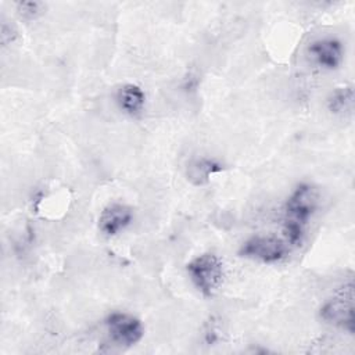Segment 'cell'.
I'll use <instances>...</instances> for the list:
<instances>
[{
	"label": "cell",
	"instance_id": "cell-1",
	"mask_svg": "<svg viewBox=\"0 0 355 355\" xmlns=\"http://www.w3.org/2000/svg\"><path fill=\"white\" fill-rule=\"evenodd\" d=\"M319 207V191L311 183H300L284 204L283 239L290 247H300L305 239L306 226Z\"/></svg>",
	"mask_w": 355,
	"mask_h": 355
},
{
	"label": "cell",
	"instance_id": "cell-2",
	"mask_svg": "<svg viewBox=\"0 0 355 355\" xmlns=\"http://www.w3.org/2000/svg\"><path fill=\"white\" fill-rule=\"evenodd\" d=\"M186 272L194 287L205 298H211L219 291L225 277L223 262L214 252H202L194 257L187 262Z\"/></svg>",
	"mask_w": 355,
	"mask_h": 355
},
{
	"label": "cell",
	"instance_id": "cell-3",
	"mask_svg": "<svg viewBox=\"0 0 355 355\" xmlns=\"http://www.w3.org/2000/svg\"><path fill=\"white\" fill-rule=\"evenodd\" d=\"M322 320L336 327H340L349 334L355 331L354 313V284H345L334 297L327 300L319 312Z\"/></svg>",
	"mask_w": 355,
	"mask_h": 355
},
{
	"label": "cell",
	"instance_id": "cell-4",
	"mask_svg": "<svg viewBox=\"0 0 355 355\" xmlns=\"http://www.w3.org/2000/svg\"><path fill=\"white\" fill-rule=\"evenodd\" d=\"M290 245L284 239L272 234H257L247 239L239 248V255L262 263H277L288 255Z\"/></svg>",
	"mask_w": 355,
	"mask_h": 355
},
{
	"label": "cell",
	"instance_id": "cell-5",
	"mask_svg": "<svg viewBox=\"0 0 355 355\" xmlns=\"http://www.w3.org/2000/svg\"><path fill=\"white\" fill-rule=\"evenodd\" d=\"M111 343L121 348L137 344L144 336V327L140 319L128 312H111L104 320Z\"/></svg>",
	"mask_w": 355,
	"mask_h": 355
},
{
	"label": "cell",
	"instance_id": "cell-6",
	"mask_svg": "<svg viewBox=\"0 0 355 355\" xmlns=\"http://www.w3.org/2000/svg\"><path fill=\"white\" fill-rule=\"evenodd\" d=\"M308 55L315 65L322 69H337L344 58V46L340 39L333 36L319 37L313 40L308 49Z\"/></svg>",
	"mask_w": 355,
	"mask_h": 355
},
{
	"label": "cell",
	"instance_id": "cell-7",
	"mask_svg": "<svg viewBox=\"0 0 355 355\" xmlns=\"http://www.w3.org/2000/svg\"><path fill=\"white\" fill-rule=\"evenodd\" d=\"M133 220V211L122 202L108 204L98 216V230L105 237H115Z\"/></svg>",
	"mask_w": 355,
	"mask_h": 355
},
{
	"label": "cell",
	"instance_id": "cell-8",
	"mask_svg": "<svg viewBox=\"0 0 355 355\" xmlns=\"http://www.w3.org/2000/svg\"><path fill=\"white\" fill-rule=\"evenodd\" d=\"M115 100L121 111L130 116H136L144 108L146 93L140 86L135 83H125L118 87Z\"/></svg>",
	"mask_w": 355,
	"mask_h": 355
},
{
	"label": "cell",
	"instance_id": "cell-9",
	"mask_svg": "<svg viewBox=\"0 0 355 355\" xmlns=\"http://www.w3.org/2000/svg\"><path fill=\"white\" fill-rule=\"evenodd\" d=\"M223 171V164L215 158L201 157L190 161L186 166L187 180L194 186H202L209 182V179Z\"/></svg>",
	"mask_w": 355,
	"mask_h": 355
},
{
	"label": "cell",
	"instance_id": "cell-10",
	"mask_svg": "<svg viewBox=\"0 0 355 355\" xmlns=\"http://www.w3.org/2000/svg\"><path fill=\"white\" fill-rule=\"evenodd\" d=\"M327 110L334 115H345L352 111L354 107V89L351 86H341L334 89L327 100Z\"/></svg>",
	"mask_w": 355,
	"mask_h": 355
},
{
	"label": "cell",
	"instance_id": "cell-11",
	"mask_svg": "<svg viewBox=\"0 0 355 355\" xmlns=\"http://www.w3.org/2000/svg\"><path fill=\"white\" fill-rule=\"evenodd\" d=\"M44 11V4L40 1H19L17 3V12L24 19H35Z\"/></svg>",
	"mask_w": 355,
	"mask_h": 355
}]
</instances>
